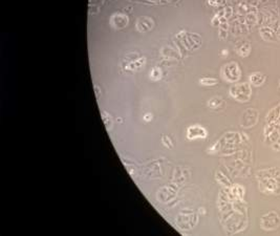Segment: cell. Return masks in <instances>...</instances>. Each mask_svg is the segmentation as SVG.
Wrapping results in <instances>:
<instances>
[{
  "mask_svg": "<svg viewBox=\"0 0 280 236\" xmlns=\"http://www.w3.org/2000/svg\"><path fill=\"white\" fill-rule=\"evenodd\" d=\"M200 83L201 85H215L217 83V80L214 78H203L200 80Z\"/></svg>",
  "mask_w": 280,
  "mask_h": 236,
  "instance_id": "obj_3",
  "label": "cell"
},
{
  "mask_svg": "<svg viewBox=\"0 0 280 236\" xmlns=\"http://www.w3.org/2000/svg\"><path fill=\"white\" fill-rule=\"evenodd\" d=\"M222 75L226 80L230 81V82H234L239 78V69H238V65L236 63H230L223 66L222 69Z\"/></svg>",
  "mask_w": 280,
  "mask_h": 236,
  "instance_id": "obj_1",
  "label": "cell"
},
{
  "mask_svg": "<svg viewBox=\"0 0 280 236\" xmlns=\"http://www.w3.org/2000/svg\"><path fill=\"white\" fill-rule=\"evenodd\" d=\"M149 117H150V114H147L146 117H145V120H146V121H149V120H150V118Z\"/></svg>",
  "mask_w": 280,
  "mask_h": 236,
  "instance_id": "obj_5",
  "label": "cell"
},
{
  "mask_svg": "<svg viewBox=\"0 0 280 236\" xmlns=\"http://www.w3.org/2000/svg\"><path fill=\"white\" fill-rule=\"evenodd\" d=\"M207 137V130L200 125H193L187 129V137L189 140L203 139Z\"/></svg>",
  "mask_w": 280,
  "mask_h": 236,
  "instance_id": "obj_2",
  "label": "cell"
},
{
  "mask_svg": "<svg viewBox=\"0 0 280 236\" xmlns=\"http://www.w3.org/2000/svg\"><path fill=\"white\" fill-rule=\"evenodd\" d=\"M166 139H167V137H166V136H164V137H163V142H164V144H165V146L169 147V148H171V147H172V145H171L170 139H169V137H168V140H166Z\"/></svg>",
  "mask_w": 280,
  "mask_h": 236,
  "instance_id": "obj_4",
  "label": "cell"
}]
</instances>
